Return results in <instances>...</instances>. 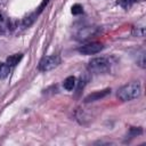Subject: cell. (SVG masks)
I'll list each match as a JSON object with an SVG mask.
<instances>
[{"label":"cell","mask_w":146,"mask_h":146,"mask_svg":"<svg viewBox=\"0 0 146 146\" xmlns=\"http://www.w3.org/2000/svg\"><path fill=\"white\" fill-rule=\"evenodd\" d=\"M23 58V54H15V55H11L9 57H7V64L11 67V66H16L21 59Z\"/></svg>","instance_id":"52a82bcc"},{"label":"cell","mask_w":146,"mask_h":146,"mask_svg":"<svg viewBox=\"0 0 146 146\" xmlns=\"http://www.w3.org/2000/svg\"><path fill=\"white\" fill-rule=\"evenodd\" d=\"M48 1H49V0H43V1H42V3H41V5H40V7H39V10H38V13H36L38 15L43 10V8H44V6L48 3Z\"/></svg>","instance_id":"2e32d148"},{"label":"cell","mask_w":146,"mask_h":146,"mask_svg":"<svg viewBox=\"0 0 146 146\" xmlns=\"http://www.w3.org/2000/svg\"><path fill=\"white\" fill-rule=\"evenodd\" d=\"M111 94V88H106L103 90H98V91H94L91 94H89L88 96H86L84 98V103H91V102H96L99 100L104 97H106L107 95Z\"/></svg>","instance_id":"5b68a950"},{"label":"cell","mask_w":146,"mask_h":146,"mask_svg":"<svg viewBox=\"0 0 146 146\" xmlns=\"http://www.w3.org/2000/svg\"><path fill=\"white\" fill-rule=\"evenodd\" d=\"M36 16H38V14H36V13H33V14L29 15L27 17H25V18L23 19V26H24V27H29L30 25H32L33 22H34L35 18H36Z\"/></svg>","instance_id":"8fae6325"},{"label":"cell","mask_w":146,"mask_h":146,"mask_svg":"<svg viewBox=\"0 0 146 146\" xmlns=\"http://www.w3.org/2000/svg\"><path fill=\"white\" fill-rule=\"evenodd\" d=\"M137 64L141 68H145V51H144V49H140L137 51Z\"/></svg>","instance_id":"30bf717a"},{"label":"cell","mask_w":146,"mask_h":146,"mask_svg":"<svg viewBox=\"0 0 146 146\" xmlns=\"http://www.w3.org/2000/svg\"><path fill=\"white\" fill-rule=\"evenodd\" d=\"M104 49L103 43L100 42H91V43H87L83 44L81 47L78 48V51L82 55H95L97 52H99L100 50Z\"/></svg>","instance_id":"277c9868"},{"label":"cell","mask_w":146,"mask_h":146,"mask_svg":"<svg viewBox=\"0 0 146 146\" xmlns=\"http://www.w3.org/2000/svg\"><path fill=\"white\" fill-rule=\"evenodd\" d=\"M131 2H132V0H120V3H121V6H122L123 8H128V7H130Z\"/></svg>","instance_id":"9a60e30c"},{"label":"cell","mask_w":146,"mask_h":146,"mask_svg":"<svg viewBox=\"0 0 146 146\" xmlns=\"http://www.w3.org/2000/svg\"><path fill=\"white\" fill-rule=\"evenodd\" d=\"M96 27H83L79 33H78V39L79 40H86L90 36H92L96 33Z\"/></svg>","instance_id":"8992f818"},{"label":"cell","mask_w":146,"mask_h":146,"mask_svg":"<svg viewBox=\"0 0 146 146\" xmlns=\"http://www.w3.org/2000/svg\"><path fill=\"white\" fill-rule=\"evenodd\" d=\"M132 1H144V0H132Z\"/></svg>","instance_id":"ac0fdd59"},{"label":"cell","mask_w":146,"mask_h":146,"mask_svg":"<svg viewBox=\"0 0 146 146\" xmlns=\"http://www.w3.org/2000/svg\"><path fill=\"white\" fill-rule=\"evenodd\" d=\"M87 68L90 73L102 74V73H106V72L110 71L111 64L104 57H96V58H92L91 60H89V63L87 65Z\"/></svg>","instance_id":"7a4b0ae2"},{"label":"cell","mask_w":146,"mask_h":146,"mask_svg":"<svg viewBox=\"0 0 146 146\" xmlns=\"http://www.w3.org/2000/svg\"><path fill=\"white\" fill-rule=\"evenodd\" d=\"M10 71V66L7 63H0V80L6 79L9 74Z\"/></svg>","instance_id":"9c48e42d"},{"label":"cell","mask_w":146,"mask_h":146,"mask_svg":"<svg viewBox=\"0 0 146 146\" xmlns=\"http://www.w3.org/2000/svg\"><path fill=\"white\" fill-rule=\"evenodd\" d=\"M1 21H2V15L0 14V22H1Z\"/></svg>","instance_id":"e0dca14e"},{"label":"cell","mask_w":146,"mask_h":146,"mask_svg":"<svg viewBox=\"0 0 146 146\" xmlns=\"http://www.w3.org/2000/svg\"><path fill=\"white\" fill-rule=\"evenodd\" d=\"M141 94V86L139 82H131L121 87L117 91V98L122 102H129L136 99Z\"/></svg>","instance_id":"6da1fadb"},{"label":"cell","mask_w":146,"mask_h":146,"mask_svg":"<svg viewBox=\"0 0 146 146\" xmlns=\"http://www.w3.org/2000/svg\"><path fill=\"white\" fill-rule=\"evenodd\" d=\"M60 64V58L57 55H51V56H46L43 57L40 63L38 68L42 72H47V71H51L54 68H56L58 65Z\"/></svg>","instance_id":"3957f363"},{"label":"cell","mask_w":146,"mask_h":146,"mask_svg":"<svg viewBox=\"0 0 146 146\" xmlns=\"http://www.w3.org/2000/svg\"><path fill=\"white\" fill-rule=\"evenodd\" d=\"M143 132V129L141 128H135V127H132V128H130V130H129V136L130 137H136L137 135H140Z\"/></svg>","instance_id":"5bb4252c"},{"label":"cell","mask_w":146,"mask_h":146,"mask_svg":"<svg viewBox=\"0 0 146 146\" xmlns=\"http://www.w3.org/2000/svg\"><path fill=\"white\" fill-rule=\"evenodd\" d=\"M71 11H72V14H73V15H80V14H82V13H83V8H82V6H81V5L75 3V5H73V6H72Z\"/></svg>","instance_id":"4fadbf2b"},{"label":"cell","mask_w":146,"mask_h":146,"mask_svg":"<svg viewBox=\"0 0 146 146\" xmlns=\"http://www.w3.org/2000/svg\"><path fill=\"white\" fill-rule=\"evenodd\" d=\"M76 80H75V78L74 76H67L65 80H64V82H63V86H64V88L66 89V90H68V91H71V90H73V88L75 87V84H76V82H75Z\"/></svg>","instance_id":"ba28073f"},{"label":"cell","mask_w":146,"mask_h":146,"mask_svg":"<svg viewBox=\"0 0 146 146\" xmlns=\"http://www.w3.org/2000/svg\"><path fill=\"white\" fill-rule=\"evenodd\" d=\"M132 34L136 36H144L145 35V26L144 25H137L132 30Z\"/></svg>","instance_id":"7c38bea8"}]
</instances>
